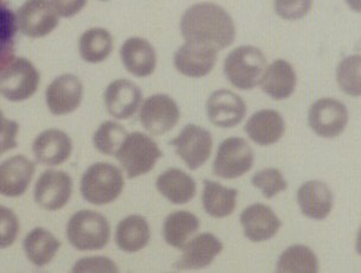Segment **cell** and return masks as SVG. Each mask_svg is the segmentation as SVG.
Returning a JSON list of instances; mask_svg holds the SVG:
<instances>
[{"label":"cell","instance_id":"cell-1","mask_svg":"<svg viewBox=\"0 0 361 273\" xmlns=\"http://www.w3.org/2000/svg\"><path fill=\"white\" fill-rule=\"evenodd\" d=\"M180 32L187 42H196L222 49L230 47L235 38L233 19L213 3L192 5L180 19Z\"/></svg>","mask_w":361,"mask_h":273},{"label":"cell","instance_id":"cell-2","mask_svg":"<svg viewBox=\"0 0 361 273\" xmlns=\"http://www.w3.org/2000/svg\"><path fill=\"white\" fill-rule=\"evenodd\" d=\"M124 186L123 174L116 165L95 163L83 174L80 190L87 202L104 206L117 200Z\"/></svg>","mask_w":361,"mask_h":273},{"label":"cell","instance_id":"cell-3","mask_svg":"<svg viewBox=\"0 0 361 273\" xmlns=\"http://www.w3.org/2000/svg\"><path fill=\"white\" fill-rule=\"evenodd\" d=\"M109 221L98 212L80 210L68 221V240L79 251L102 250L109 243Z\"/></svg>","mask_w":361,"mask_h":273},{"label":"cell","instance_id":"cell-4","mask_svg":"<svg viewBox=\"0 0 361 273\" xmlns=\"http://www.w3.org/2000/svg\"><path fill=\"white\" fill-rule=\"evenodd\" d=\"M265 68L267 59L259 49L243 45L226 57L224 69L226 78L234 87L250 90L259 85Z\"/></svg>","mask_w":361,"mask_h":273},{"label":"cell","instance_id":"cell-5","mask_svg":"<svg viewBox=\"0 0 361 273\" xmlns=\"http://www.w3.org/2000/svg\"><path fill=\"white\" fill-rule=\"evenodd\" d=\"M114 156L128 178H135L154 169L158 159L162 157V151L149 135L133 132L125 138Z\"/></svg>","mask_w":361,"mask_h":273},{"label":"cell","instance_id":"cell-6","mask_svg":"<svg viewBox=\"0 0 361 273\" xmlns=\"http://www.w3.org/2000/svg\"><path fill=\"white\" fill-rule=\"evenodd\" d=\"M39 83L37 69L24 57H13L0 69V94L10 102H24L32 97Z\"/></svg>","mask_w":361,"mask_h":273},{"label":"cell","instance_id":"cell-7","mask_svg":"<svg viewBox=\"0 0 361 273\" xmlns=\"http://www.w3.org/2000/svg\"><path fill=\"white\" fill-rule=\"evenodd\" d=\"M255 154L245 139L232 137L220 144L213 164L215 176L238 178L252 168Z\"/></svg>","mask_w":361,"mask_h":273},{"label":"cell","instance_id":"cell-8","mask_svg":"<svg viewBox=\"0 0 361 273\" xmlns=\"http://www.w3.org/2000/svg\"><path fill=\"white\" fill-rule=\"evenodd\" d=\"M17 24L24 36L42 38L59 27L60 19L49 0H27L18 10Z\"/></svg>","mask_w":361,"mask_h":273},{"label":"cell","instance_id":"cell-9","mask_svg":"<svg viewBox=\"0 0 361 273\" xmlns=\"http://www.w3.org/2000/svg\"><path fill=\"white\" fill-rule=\"evenodd\" d=\"M309 126L316 135L334 138L343 133L348 123V111L343 102L324 97L312 104L309 109Z\"/></svg>","mask_w":361,"mask_h":273},{"label":"cell","instance_id":"cell-10","mask_svg":"<svg viewBox=\"0 0 361 273\" xmlns=\"http://www.w3.org/2000/svg\"><path fill=\"white\" fill-rule=\"evenodd\" d=\"M190 170L202 166L212 154L213 139L209 131L196 125H187L176 138L170 142Z\"/></svg>","mask_w":361,"mask_h":273},{"label":"cell","instance_id":"cell-11","mask_svg":"<svg viewBox=\"0 0 361 273\" xmlns=\"http://www.w3.org/2000/svg\"><path fill=\"white\" fill-rule=\"evenodd\" d=\"M34 193L36 202L43 210H62L72 196V177L60 170H47L36 182Z\"/></svg>","mask_w":361,"mask_h":273},{"label":"cell","instance_id":"cell-12","mask_svg":"<svg viewBox=\"0 0 361 273\" xmlns=\"http://www.w3.org/2000/svg\"><path fill=\"white\" fill-rule=\"evenodd\" d=\"M140 119L147 132L154 135H164L180 119V109L166 94H154L142 105Z\"/></svg>","mask_w":361,"mask_h":273},{"label":"cell","instance_id":"cell-13","mask_svg":"<svg viewBox=\"0 0 361 273\" xmlns=\"http://www.w3.org/2000/svg\"><path fill=\"white\" fill-rule=\"evenodd\" d=\"M218 59V49L212 45L187 42L173 57V64L180 74L189 78H203L209 74Z\"/></svg>","mask_w":361,"mask_h":273},{"label":"cell","instance_id":"cell-14","mask_svg":"<svg viewBox=\"0 0 361 273\" xmlns=\"http://www.w3.org/2000/svg\"><path fill=\"white\" fill-rule=\"evenodd\" d=\"M82 83L73 74L59 76L45 90V102L55 116L74 112L82 102Z\"/></svg>","mask_w":361,"mask_h":273},{"label":"cell","instance_id":"cell-15","mask_svg":"<svg viewBox=\"0 0 361 273\" xmlns=\"http://www.w3.org/2000/svg\"><path fill=\"white\" fill-rule=\"evenodd\" d=\"M142 95L140 87L130 80H116L105 90L106 109L116 119H128L142 104Z\"/></svg>","mask_w":361,"mask_h":273},{"label":"cell","instance_id":"cell-16","mask_svg":"<svg viewBox=\"0 0 361 273\" xmlns=\"http://www.w3.org/2000/svg\"><path fill=\"white\" fill-rule=\"evenodd\" d=\"M246 114V105L239 95L227 90H215L207 100V116L215 126H237Z\"/></svg>","mask_w":361,"mask_h":273},{"label":"cell","instance_id":"cell-17","mask_svg":"<svg viewBox=\"0 0 361 273\" xmlns=\"http://www.w3.org/2000/svg\"><path fill=\"white\" fill-rule=\"evenodd\" d=\"M36 171L34 162L25 156H13L0 164V195L6 198L22 196L30 186Z\"/></svg>","mask_w":361,"mask_h":273},{"label":"cell","instance_id":"cell-18","mask_svg":"<svg viewBox=\"0 0 361 273\" xmlns=\"http://www.w3.org/2000/svg\"><path fill=\"white\" fill-rule=\"evenodd\" d=\"M35 158L41 164L56 166L67 161L73 151V142L66 132L50 128L37 135L32 144Z\"/></svg>","mask_w":361,"mask_h":273},{"label":"cell","instance_id":"cell-19","mask_svg":"<svg viewBox=\"0 0 361 273\" xmlns=\"http://www.w3.org/2000/svg\"><path fill=\"white\" fill-rule=\"evenodd\" d=\"M240 222L245 236L253 243H262L276 236L282 222L270 207L256 203L241 213Z\"/></svg>","mask_w":361,"mask_h":273},{"label":"cell","instance_id":"cell-20","mask_svg":"<svg viewBox=\"0 0 361 273\" xmlns=\"http://www.w3.org/2000/svg\"><path fill=\"white\" fill-rule=\"evenodd\" d=\"M121 57L128 73L137 78L151 75L157 64L154 47L147 40L140 37L128 38L121 45Z\"/></svg>","mask_w":361,"mask_h":273},{"label":"cell","instance_id":"cell-21","mask_svg":"<svg viewBox=\"0 0 361 273\" xmlns=\"http://www.w3.org/2000/svg\"><path fill=\"white\" fill-rule=\"evenodd\" d=\"M224 245L214 234L202 233L185 243V246L182 248L183 255L175 264V267L180 269L206 267L214 260Z\"/></svg>","mask_w":361,"mask_h":273},{"label":"cell","instance_id":"cell-22","mask_svg":"<svg viewBox=\"0 0 361 273\" xmlns=\"http://www.w3.org/2000/svg\"><path fill=\"white\" fill-rule=\"evenodd\" d=\"M298 202L305 217L324 220L333 208V194L320 181H309L298 189Z\"/></svg>","mask_w":361,"mask_h":273},{"label":"cell","instance_id":"cell-23","mask_svg":"<svg viewBox=\"0 0 361 273\" xmlns=\"http://www.w3.org/2000/svg\"><path fill=\"white\" fill-rule=\"evenodd\" d=\"M286 123L274 109H262L255 113L245 125V131L259 145H272L282 138Z\"/></svg>","mask_w":361,"mask_h":273},{"label":"cell","instance_id":"cell-24","mask_svg":"<svg viewBox=\"0 0 361 273\" xmlns=\"http://www.w3.org/2000/svg\"><path fill=\"white\" fill-rule=\"evenodd\" d=\"M260 85L269 97L275 100H284L295 90L296 73L289 62L277 60L264 71Z\"/></svg>","mask_w":361,"mask_h":273},{"label":"cell","instance_id":"cell-25","mask_svg":"<svg viewBox=\"0 0 361 273\" xmlns=\"http://www.w3.org/2000/svg\"><path fill=\"white\" fill-rule=\"evenodd\" d=\"M156 186L159 193L175 205L188 203L196 194L195 181L180 169H169L163 172Z\"/></svg>","mask_w":361,"mask_h":273},{"label":"cell","instance_id":"cell-26","mask_svg":"<svg viewBox=\"0 0 361 273\" xmlns=\"http://www.w3.org/2000/svg\"><path fill=\"white\" fill-rule=\"evenodd\" d=\"M150 226L145 217L130 215L119 222L116 243L121 251L133 253L143 250L150 241Z\"/></svg>","mask_w":361,"mask_h":273},{"label":"cell","instance_id":"cell-27","mask_svg":"<svg viewBox=\"0 0 361 273\" xmlns=\"http://www.w3.org/2000/svg\"><path fill=\"white\" fill-rule=\"evenodd\" d=\"M27 259L38 267L49 264L60 250V240L42 227L32 229L23 241Z\"/></svg>","mask_w":361,"mask_h":273},{"label":"cell","instance_id":"cell-28","mask_svg":"<svg viewBox=\"0 0 361 273\" xmlns=\"http://www.w3.org/2000/svg\"><path fill=\"white\" fill-rule=\"evenodd\" d=\"M202 202L206 213L213 217H226L233 213L237 205L238 191L228 189L213 181L204 180Z\"/></svg>","mask_w":361,"mask_h":273},{"label":"cell","instance_id":"cell-29","mask_svg":"<svg viewBox=\"0 0 361 273\" xmlns=\"http://www.w3.org/2000/svg\"><path fill=\"white\" fill-rule=\"evenodd\" d=\"M200 227L196 215L189 212H175L166 217L163 225V236L170 246L183 248Z\"/></svg>","mask_w":361,"mask_h":273},{"label":"cell","instance_id":"cell-30","mask_svg":"<svg viewBox=\"0 0 361 273\" xmlns=\"http://www.w3.org/2000/svg\"><path fill=\"white\" fill-rule=\"evenodd\" d=\"M112 35L102 28L90 29L80 37V55L88 63H99L105 61L112 53Z\"/></svg>","mask_w":361,"mask_h":273},{"label":"cell","instance_id":"cell-31","mask_svg":"<svg viewBox=\"0 0 361 273\" xmlns=\"http://www.w3.org/2000/svg\"><path fill=\"white\" fill-rule=\"evenodd\" d=\"M277 272H305L319 271V260L307 246L296 245L283 252L276 266Z\"/></svg>","mask_w":361,"mask_h":273},{"label":"cell","instance_id":"cell-32","mask_svg":"<svg viewBox=\"0 0 361 273\" xmlns=\"http://www.w3.org/2000/svg\"><path fill=\"white\" fill-rule=\"evenodd\" d=\"M17 30V17L3 0H0V69L13 59Z\"/></svg>","mask_w":361,"mask_h":273},{"label":"cell","instance_id":"cell-33","mask_svg":"<svg viewBox=\"0 0 361 273\" xmlns=\"http://www.w3.org/2000/svg\"><path fill=\"white\" fill-rule=\"evenodd\" d=\"M128 137V131L121 123L114 121H105L99 126L93 135L94 146L102 154L112 156L117 152L125 138Z\"/></svg>","mask_w":361,"mask_h":273},{"label":"cell","instance_id":"cell-34","mask_svg":"<svg viewBox=\"0 0 361 273\" xmlns=\"http://www.w3.org/2000/svg\"><path fill=\"white\" fill-rule=\"evenodd\" d=\"M360 66L359 55L346 57L338 64L336 71L338 86L350 97L360 95Z\"/></svg>","mask_w":361,"mask_h":273},{"label":"cell","instance_id":"cell-35","mask_svg":"<svg viewBox=\"0 0 361 273\" xmlns=\"http://www.w3.org/2000/svg\"><path fill=\"white\" fill-rule=\"evenodd\" d=\"M251 182L267 198H274L288 188V184L279 169H264L262 171L257 172Z\"/></svg>","mask_w":361,"mask_h":273},{"label":"cell","instance_id":"cell-36","mask_svg":"<svg viewBox=\"0 0 361 273\" xmlns=\"http://www.w3.org/2000/svg\"><path fill=\"white\" fill-rule=\"evenodd\" d=\"M18 234V217L8 207L0 206V248L13 245Z\"/></svg>","mask_w":361,"mask_h":273},{"label":"cell","instance_id":"cell-37","mask_svg":"<svg viewBox=\"0 0 361 273\" xmlns=\"http://www.w3.org/2000/svg\"><path fill=\"white\" fill-rule=\"evenodd\" d=\"M312 0H275V10L286 20H298L308 15Z\"/></svg>","mask_w":361,"mask_h":273},{"label":"cell","instance_id":"cell-38","mask_svg":"<svg viewBox=\"0 0 361 273\" xmlns=\"http://www.w3.org/2000/svg\"><path fill=\"white\" fill-rule=\"evenodd\" d=\"M18 131V123L15 120L5 118L4 114L0 112V156L17 146Z\"/></svg>","mask_w":361,"mask_h":273},{"label":"cell","instance_id":"cell-39","mask_svg":"<svg viewBox=\"0 0 361 273\" xmlns=\"http://www.w3.org/2000/svg\"><path fill=\"white\" fill-rule=\"evenodd\" d=\"M74 272H118L117 265L105 257L81 259L73 267Z\"/></svg>","mask_w":361,"mask_h":273},{"label":"cell","instance_id":"cell-40","mask_svg":"<svg viewBox=\"0 0 361 273\" xmlns=\"http://www.w3.org/2000/svg\"><path fill=\"white\" fill-rule=\"evenodd\" d=\"M57 13L64 18L78 15L87 4V0H51Z\"/></svg>","mask_w":361,"mask_h":273},{"label":"cell","instance_id":"cell-41","mask_svg":"<svg viewBox=\"0 0 361 273\" xmlns=\"http://www.w3.org/2000/svg\"><path fill=\"white\" fill-rule=\"evenodd\" d=\"M350 8H353L355 11H359V0H347Z\"/></svg>","mask_w":361,"mask_h":273},{"label":"cell","instance_id":"cell-42","mask_svg":"<svg viewBox=\"0 0 361 273\" xmlns=\"http://www.w3.org/2000/svg\"><path fill=\"white\" fill-rule=\"evenodd\" d=\"M102 1H107V0H102Z\"/></svg>","mask_w":361,"mask_h":273}]
</instances>
